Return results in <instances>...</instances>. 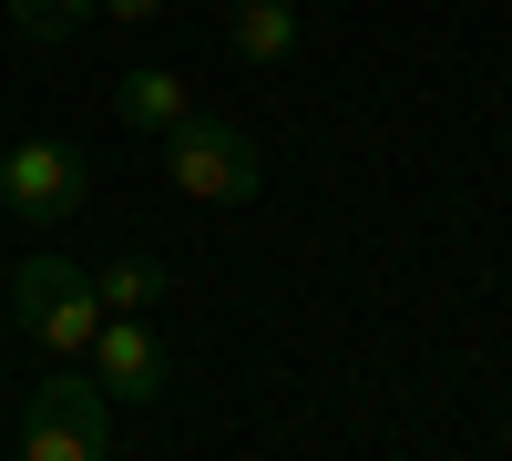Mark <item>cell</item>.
<instances>
[{
	"instance_id": "cell-1",
	"label": "cell",
	"mask_w": 512,
	"mask_h": 461,
	"mask_svg": "<svg viewBox=\"0 0 512 461\" xmlns=\"http://www.w3.org/2000/svg\"><path fill=\"white\" fill-rule=\"evenodd\" d=\"M11 328L31 349H52V359H82L93 349V328H103V287H93V267H72V257H21L11 267Z\"/></svg>"
},
{
	"instance_id": "cell-2",
	"label": "cell",
	"mask_w": 512,
	"mask_h": 461,
	"mask_svg": "<svg viewBox=\"0 0 512 461\" xmlns=\"http://www.w3.org/2000/svg\"><path fill=\"white\" fill-rule=\"evenodd\" d=\"M154 154H164V185H175L185 205H246L256 185H267L256 134H236V123H216V113H185L175 134H154Z\"/></svg>"
},
{
	"instance_id": "cell-3",
	"label": "cell",
	"mask_w": 512,
	"mask_h": 461,
	"mask_svg": "<svg viewBox=\"0 0 512 461\" xmlns=\"http://www.w3.org/2000/svg\"><path fill=\"white\" fill-rule=\"evenodd\" d=\"M21 461H103L113 451V400H103V380L82 359H62L52 380H41L31 400H21Z\"/></svg>"
},
{
	"instance_id": "cell-4",
	"label": "cell",
	"mask_w": 512,
	"mask_h": 461,
	"mask_svg": "<svg viewBox=\"0 0 512 461\" xmlns=\"http://www.w3.org/2000/svg\"><path fill=\"white\" fill-rule=\"evenodd\" d=\"M82 195H93V164L62 134H11L0 144V216L11 226H72Z\"/></svg>"
},
{
	"instance_id": "cell-5",
	"label": "cell",
	"mask_w": 512,
	"mask_h": 461,
	"mask_svg": "<svg viewBox=\"0 0 512 461\" xmlns=\"http://www.w3.org/2000/svg\"><path fill=\"white\" fill-rule=\"evenodd\" d=\"M82 369L103 380L113 410H123V400H164V339H154V318L103 308V328H93V349H82Z\"/></svg>"
},
{
	"instance_id": "cell-6",
	"label": "cell",
	"mask_w": 512,
	"mask_h": 461,
	"mask_svg": "<svg viewBox=\"0 0 512 461\" xmlns=\"http://www.w3.org/2000/svg\"><path fill=\"white\" fill-rule=\"evenodd\" d=\"M113 113H123V123H134V134L154 144V134H175V123L195 113V93H185V72H164V62H134V72L113 82Z\"/></svg>"
},
{
	"instance_id": "cell-7",
	"label": "cell",
	"mask_w": 512,
	"mask_h": 461,
	"mask_svg": "<svg viewBox=\"0 0 512 461\" xmlns=\"http://www.w3.org/2000/svg\"><path fill=\"white\" fill-rule=\"evenodd\" d=\"M297 41H308L297 0H226V52L236 62H297Z\"/></svg>"
},
{
	"instance_id": "cell-8",
	"label": "cell",
	"mask_w": 512,
	"mask_h": 461,
	"mask_svg": "<svg viewBox=\"0 0 512 461\" xmlns=\"http://www.w3.org/2000/svg\"><path fill=\"white\" fill-rule=\"evenodd\" d=\"M93 287H103V308H123V318H144V308L164 298V257H144V246H113V257L93 267Z\"/></svg>"
},
{
	"instance_id": "cell-9",
	"label": "cell",
	"mask_w": 512,
	"mask_h": 461,
	"mask_svg": "<svg viewBox=\"0 0 512 461\" xmlns=\"http://www.w3.org/2000/svg\"><path fill=\"white\" fill-rule=\"evenodd\" d=\"M11 31L41 41V52H62L72 31H93V0H11Z\"/></svg>"
},
{
	"instance_id": "cell-10",
	"label": "cell",
	"mask_w": 512,
	"mask_h": 461,
	"mask_svg": "<svg viewBox=\"0 0 512 461\" xmlns=\"http://www.w3.org/2000/svg\"><path fill=\"white\" fill-rule=\"evenodd\" d=\"M154 11H164V0H93V21H134V31H144Z\"/></svg>"
},
{
	"instance_id": "cell-11",
	"label": "cell",
	"mask_w": 512,
	"mask_h": 461,
	"mask_svg": "<svg viewBox=\"0 0 512 461\" xmlns=\"http://www.w3.org/2000/svg\"><path fill=\"white\" fill-rule=\"evenodd\" d=\"M0 339H11V287H0Z\"/></svg>"
}]
</instances>
